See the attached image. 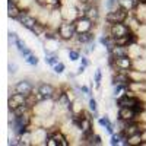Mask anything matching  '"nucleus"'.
<instances>
[{
  "label": "nucleus",
  "instance_id": "obj_1",
  "mask_svg": "<svg viewBox=\"0 0 146 146\" xmlns=\"http://www.w3.org/2000/svg\"><path fill=\"white\" fill-rule=\"evenodd\" d=\"M57 31H58V35H60V38H62L63 42L73 41L75 36L78 35L75 22H72V21H63L62 23H60V27L57 28Z\"/></svg>",
  "mask_w": 146,
  "mask_h": 146
},
{
  "label": "nucleus",
  "instance_id": "obj_2",
  "mask_svg": "<svg viewBox=\"0 0 146 146\" xmlns=\"http://www.w3.org/2000/svg\"><path fill=\"white\" fill-rule=\"evenodd\" d=\"M54 107H56V101L53 98H45L38 101L32 107V113L34 115H50L54 111Z\"/></svg>",
  "mask_w": 146,
  "mask_h": 146
},
{
  "label": "nucleus",
  "instance_id": "obj_3",
  "mask_svg": "<svg viewBox=\"0 0 146 146\" xmlns=\"http://www.w3.org/2000/svg\"><path fill=\"white\" fill-rule=\"evenodd\" d=\"M56 89H57V86H54L50 82H40L35 86L34 92L36 95V100L41 101V100H45V98H53L54 94H56Z\"/></svg>",
  "mask_w": 146,
  "mask_h": 146
},
{
  "label": "nucleus",
  "instance_id": "obj_4",
  "mask_svg": "<svg viewBox=\"0 0 146 146\" xmlns=\"http://www.w3.org/2000/svg\"><path fill=\"white\" fill-rule=\"evenodd\" d=\"M133 29L130 28L129 23L126 22H115V23H108V35L113 38H121V36H127Z\"/></svg>",
  "mask_w": 146,
  "mask_h": 146
},
{
  "label": "nucleus",
  "instance_id": "obj_5",
  "mask_svg": "<svg viewBox=\"0 0 146 146\" xmlns=\"http://www.w3.org/2000/svg\"><path fill=\"white\" fill-rule=\"evenodd\" d=\"M130 16V12L126 10L124 7H115L113 10H108L105 13V22L107 23H115V22H126L127 18Z\"/></svg>",
  "mask_w": 146,
  "mask_h": 146
},
{
  "label": "nucleus",
  "instance_id": "obj_6",
  "mask_svg": "<svg viewBox=\"0 0 146 146\" xmlns=\"http://www.w3.org/2000/svg\"><path fill=\"white\" fill-rule=\"evenodd\" d=\"M60 10H62V15L64 21H76L79 18V7L78 3H66L63 2L60 5Z\"/></svg>",
  "mask_w": 146,
  "mask_h": 146
},
{
  "label": "nucleus",
  "instance_id": "obj_7",
  "mask_svg": "<svg viewBox=\"0 0 146 146\" xmlns=\"http://www.w3.org/2000/svg\"><path fill=\"white\" fill-rule=\"evenodd\" d=\"M117 118L124 121V123H130V121H139V113L135 108L130 107H120L117 111Z\"/></svg>",
  "mask_w": 146,
  "mask_h": 146
},
{
  "label": "nucleus",
  "instance_id": "obj_8",
  "mask_svg": "<svg viewBox=\"0 0 146 146\" xmlns=\"http://www.w3.org/2000/svg\"><path fill=\"white\" fill-rule=\"evenodd\" d=\"M34 91H35V85L29 79H21V80H18L13 85V92L22 94V95H25V96L31 95Z\"/></svg>",
  "mask_w": 146,
  "mask_h": 146
},
{
  "label": "nucleus",
  "instance_id": "obj_9",
  "mask_svg": "<svg viewBox=\"0 0 146 146\" xmlns=\"http://www.w3.org/2000/svg\"><path fill=\"white\" fill-rule=\"evenodd\" d=\"M75 22V27H76V32L78 34H83V32H91L95 27V22L92 19H89L88 16H79Z\"/></svg>",
  "mask_w": 146,
  "mask_h": 146
},
{
  "label": "nucleus",
  "instance_id": "obj_10",
  "mask_svg": "<svg viewBox=\"0 0 146 146\" xmlns=\"http://www.w3.org/2000/svg\"><path fill=\"white\" fill-rule=\"evenodd\" d=\"M96 123H98L101 127H104L105 130H107V133H108V135L110 136H111V135H114V133H115V123H113V121H111V118H110L107 114H104V115H100L98 118H96Z\"/></svg>",
  "mask_w": 146,
  "mask_h": 146
},
{
  "label": "nucleus",
  "instance_id": "obj_11",
  "mask_svg": "<svg viewBox=\"0 0 146 146\" xmlns=\"http://www.w3.org/2000/svg\"><path fill=\"white\" fill-rule=\"evenodd\" d=\"M23 104H27V96L25 95L18 94V92H12L9 95V101H7L9 110H15L16 107L23 105Z\"/></svg>",
  "mask_w": 146,
  "mask_h": 146
},
{
  "label": "nucleus",
  "instance_id": "obj_12",
  "mask_svg": "<svg viewBox=\"0 0 146 146\" xmlns=\"http://www.w3.org/2000/svg\"><path fill=\"white\" fill-rule=\"evenodd\" d=\"M85 5H86V3H85ZM85 16H88L89 19H92L96 23L100 21V18H101V6L86 5V9H85Z\"/></svg>",
  "mask_w": 146,
  "mask_h": 146
},
{
  "label": "nucleus",
  "instance_id": "obj_13",
  "mask_svg": "<svg viewBox=\"0 0 146 146\" xmlns=\"http://www.w3.org/2000/svg\"><path fill=\"white\" fill-rule=\"evenodd\" d=\"M94 40H95V35H94V32L91 31V32L78 34V35L75 36V40H73V42H75L76 45H79V47H83V45L89 44V42L94 41Z\"/></svg>",
  "mask_w": 146,
  "mask_h": 146
},
{
  "label": "nucleus",
  "instance_id": "obj_14",
  "mask_svg": "<svg viewBox=\"0 0 146 146\" xmlns=\"http://www.w3.org/2000/svg\"><path fill=\"white\" fill-rule=\"evenodd\" d=\"M107 54L113 56L114 58L115 57H121V56H129V45H118V44H115L113 47V50L110 53H107Z\"/></svg>",
  "mask_w": 146,
  "mask_h": 146
},
{
  "label": "nucleus",
  "instance_id": "obj_15",
  "mask_svg": "<svg viewBox=\"0 0 146 146\" xmlns=\"http://www.w3.org/2000/svg\"><path fill=\"white\" fill-rule=\"evenodd\" d=\"M44 62L47 66H50V67H54L58 62H60V56L56 53V51H51L50 54H45L44 57Z\"/></svg>",
  "mask_w": 146,
  "mask_h": 146
},
{
  "label": "nucleus",
  "instance_id": "obj_16",
  "mask_svg": "<svg viewBox=\"0 0 146 146\" xmlns=\"http://www.w3.org/2000/svg\"><path fill=\"white\" fill-rule=\"evenodd\" d=\"M127 88H129V85H126V83H117V85H113V96H114L115 100L120 98L121 95H124V94H126Z\"/></svg>",
  "mask_w": 146,
  "mask_h": 146
},
{
  "label": "nucleus",
  "instance_id": "obj_17",
  "mask_svg": "<svg viewBox=\"0 0 146 146\" xmlns=\"http://www.w3.org/2000/svg\"><path fill=\"white\" fill-rule=\"evenodd\" d=\"M88 110L94 114V118H95V120L100 117V113H98V101H96L94 96L88 98Z\"/></svg>",
  "mask_w": 146,
  "mask_h": 146
},
{
  "label": "nucleus",
  "instance_id": "obj_18",
  "mask_svg": "<svg viewBox=\"0 0 146 146\" xmlns=\"http://www.w3.org/2000/svg\"><path fill=\"white\" fill-rule=\"evenodd\" d=\"M36 3L41 5V6H45V7H58L62 5V0H36Z\"/></svg>",
  "mask_w": 146,
  "mask_h": 146
},
{
  "label": "nucleus",
  "instance_id": "obj_19",
  "mask_svg": "<svg viewBox=\"0 0 146 146\" xmlns=\"http://www.w3.org/2000/svg\"><path fill=\"white\" fill-rule=\"evenodd\" d=\"M67 56H69L70 62H78V60H80V57H82V53H80V50H78V48H69Z\"/></svg>",
  "mask_w": 146,
  "mask_h": 146
},
{
  "label": "nucleus",
  "instance_id": "obj_20",
  "mask_svg": "<svg viewBox=\"0 0 146 146\" xmlns=\"http://www.w3.org/2000/svg\"><path fill=\"white\" fill-rule=\"evenodd\" d=\"M101 82H102V69L98 67L94 72V83L96 88H101Z\"/></svg>",
  "mask_w": 146,
  "mask_h": 146
},
{
  "label": "nucleus",
  "instance_id": "obj_21",
  "mask_svg": "<svg viewBox=\"0 0 146 146\" xmlns=\"http://www.w3.org/2000/svg\"><path fill=\"white\" fill-rule=\"evenodd\" d=\"M25 63L28 64V66H31V67H36L38 66V63H40V58H38V56L36 54H29L27 58H25Z\"/></svg>",
  "mask_w": 146,
  "mask_h": 146
},
{
  "label": "nucleus",
  "instance_id": "obj_22",
  "mask_svg": "<svg viewBox=\"0 0 146 146\" xmlns=\"http://www.w3.org/2000/svg\"><path fill=\"white\" fill-rule=\"evenodd\" d=\"M53 70H54V73H56V75H63V73L66 72V64L62 62V60H60V62L54 66V67H51Z\"/></svg>",
  "mask_w": 146,
  "mask_h": 146
},
{
  "label": "nucleus",
  "instance_id": "obj_23",
  "mask_svg": "<svg viewBox=\"0 0 146 146\" xmlns=\"http://www.w3.org/2000/svg\"><path fill=\"white\" fill-rule=\"evenodd\" d=\"M118 6H120L118 5V0H105V9H107V12L108 10H113V9H115Z\"/></svg>",
  "mask_w": 146,
  "mask_h": 146
},
{
  "label": "nucleus",
  "instance_id": "obj_24",
  "mask_svg": "<svg viewBox=\"0 0 146 146\" xmlns=\"http://www.w3.org/2000/svg\"><path fill=\"white\" fill-rule=\"evenodd\" d=\"M7 70H9V75H16L18 73V70H19V66L15 63V62H9V64H7Z\"/></svg>",
  "mask_w": 146,
  "mask_h": 146
},
{
  "label": "nucleus",
  "instance_id": "obj_25",
  "mask_svg": "<svg viewBox=\"0 0 146 146\" xmlns=\"http://www.w3.org/2000/svg\"><path fill=\"white\" fill-rule=\"evenodd\" d=\"M32 53H34V51L31 50L29 47H25V48H23V50H22V51L19 53V56H21V57H22L23 60H25V58H27V57H28L29 54H32Z\"/></svg>",
  "mask_w": 146,
  "mask_h": 146
},
{
  "label": "nucleus",
  "instance_id": "obj_26",
  "mask_svg": "<svg viewBox=\"0 0 146 146\" xmlns=\"http://www.w3.org/2000/svg\"><path fill=\"white\" fill-rule=\"evenodd\" d=\"M80 64H82V66H85V67H89V66H91V62H89L88 56L82 54V57H80Z\"/></svg>",
  "mask_w": 146,
  "mask_h": 146
},
{
  "label": "nucleus",
  "instance_id": "obj_27",
  "mask_svg": "<svg viewBox=\"0 0 146 146\" xmlns=\"http://www.w3.org/2000/svg\"><path fill=\"white\" fill-rule=\"evenodd\" d=\"M86 5H96V6H101V0H88Z\"/></svg>",
  "mask_w": 146,
  "mask_h": 146
},
{
  "label": "nucleus",
  "instance_id": "obj_28",
  "mask_svg": "<svg viewBox=\"0 0 146 146\" xmlns=\"http://www.w3.org/2000/svg\"><path fill=\"white\" fill-rule=\"evenodd\" d=\"M85 70H86V67H85V66H82V64H80V66L78 67V72H76V75H78V76H79V75H82V73H83Z\"/></svg>",
  "mask_w": 146,
  "mask_h": 146
},
{
  "label": "nucleus",
  "instance_id": "obj_29",
  "mask_svg": "<svg viewBox=\"0 0 146 146\" xmlns=\"http://www.w3.org/2000/svg\"><path fill=\"white\" fill-rule=\"evenodd\" d=\"M78 2H80V3H86L88 0H78Z\"/></svg>",
  "mask_w": 146,
  "mask_h": 146
}]
</instances>
